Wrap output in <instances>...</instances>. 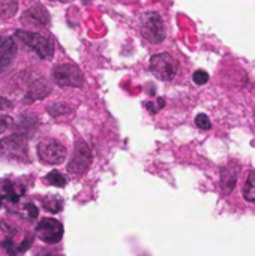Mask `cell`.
Segmentation results:
<instances>
[{
  "label": "cell",
  "mask_w": 255,
  "mask_h": 256,
  "mask_svg": "<svg viewBox=\"0 0 255 256\" xmlns=\"http://www.w3.org/2000/svg\"><path fill=\"white\" fill-rule=\"evenodd\" d=\"M14 38L20 40L29 51H33L41 60H50L54 56V40L48 34L29 30H15Z\"/></svg>",
  "instance_id": "obj_1"
},
{
  "label": "cell",
  "mask_w": 255,
  "mask_h": 256,
  "mask_svg": "<svg viewBox=\"0 0 255 256\" xmlns=\"http://www.w3.org/2000/svg\"><path fill=\"white\" fill-rule=\"evenodd\" d=\"M29 138L20 134H12L3 140H0V159L15 160L21 164H29Z\"/></svg>",
  "instance_id": "obj_2"
},
{
  "label": "cell",
  "mask_w": 255,
  "mask_h": 256,
  "mask_svg": "<svg viewBox=\"0 0 255 256\" xmlns=\"http://www.w3.org/2000/svg\"><path fill=\"white\" fill-rule=\"evenodd\" d=\"M141 36L150 44H161L167 36V28L162 16L156 10H146L140 16Z\"/></svg>",
  "instance_id": "obj_3"
},
{
  "label": "cell",
  "mask_w": 255,
  "mask_h": 256,
  "mask_svg": "<svg viewBox=\"0 0 255 256\" xmlns=\"http://www.w3.org/2000/svg\"><path fill=\"white\" fill-rule=\"evenodd\" d=\"M51 76L59 87H75L81 88L84 86V74L74 63L56 64L51 70Z\"/></svg>",
  "instance_id": "obj_4"
},
{
  "label": "cell",
  "mask_w": 255,
  "mask_h": 256,
  "mask_svg": "<svg viewBox=\"0 0 255 256\" xmlns=\"http://www.w3.org/2000/svg\"><path fill=\"white\" fill-rule=\"evenodd\" d=\"M149 68L155 78L161 81H171L179 70V62L170 52H159L150 57Z\"/></svg>",
  "instance_id": "obj_5"
},
{
  "label": "cell",
  "mask_w": 255,
  "mask_h": 256,
  "mask_svg": "<svg viewBox=\"0 0 255 256\" xmlns=\"http://www.w3.org/2000/svg\"><path fill=\"white\" fill-rule=\"evenodd\" d=\"M36 154L45 165H60L66 159V147L54 138H44L36 146Z\"/></svg>",
  "instance_id": "obj_6"
},
{
  "label": "cell",
  "mask_w": 255,
  "mask_h": 256,
  "mask_svg": "<svg viewBox=\"0 0 255 256\" xmlns=\"http://www.w3.org/2000/svg\"><path fill=\"white\" fill-rule=\"evenodd\" d=\"M92 159L93 156L90 147L83 140H78L74 146V153L71 156V160L68 162V172L74 176H83L90 168Z\"/></svg>",
  "instance_id": "obj_7"
},
{
  "label": "cell",
  "mask_w": 255,
  "mask_h": 256,
  "mask_svg": "<svg viewBox=\"0 0 255 256\" xmlns=\"http://www.w3.org/2000/svg\"><path fill=\"white\" fill-rule=\"evenodd\" d=\"M35 234H36V237H39V240H42L47 244H57L63 238L65 228H63L62 222H59L57 219L44 218L35 226Z\"/></svg>",
  "instance_id": "obj_8"
},
{
  "label": "cell",
  "mask_w": 255,
  "mask_h": 256,
  "mask_svg": "<svg viewBox=\"0 0 255 256\" xmlns=\"http://www.w3.org/2000/svg\"><path fill=\"white\" fill-rule=\"evenodd\" d=\"M20 20L24 24H32V26H39V27H45L50 24V14L47 10V8L41 3H35L30 8H27Z\"/></svg>",
  "instance_id": "obj_9"
},
{
  "label": "cell",
  "mask_w": 255,
  "mask_h": 256,
  "mask_svg": "<svg viewBox=\"0 0 255 256\" xmlns=\"http://www.w3.org/2000/svg\"><path fill=\"white\" fill-rule=\"evenodd\" d=\"M18 54V45L14 36H0V72L8 69Z\"/></svg>",
  "instance_id": "obj_10"
},
{
  "label": "cell",
  "mask_w": 255,
  "mask_h": 256,
  "mask_svg": "<svg viewBox=\"0 0 255 256\" xmlns=\"http://www.w3.org/2000/svg\"><path fill=\"white\" fill-rule=\"evenodd\" d=\"M26 194V186L20 183H14L9 178L0 180V207L5 201L17 204L21 196Z\"/></svg>",
  "instance_id": "obj_11"
},
{
  "label": "cell",
  "mask_w": 255,
  "mask_h": 256,
  "mask_svg": "<svg viewBox=\"0 0 255 256\" xmlns=\"http://www.w3.org/2000/svg\"><path fill=\"white\" fill-rule=\"evenodd\" d=\"M50 93H51V84L48 82V80L38 78V80H35L30 84L29 90L26 92V94L23 98V102L27 104V105L29 104H35V102L42 100L47 96H50Z\"/></svg>",
  "instance_id": "obj_12"
},
{
  "label": "cell",
  "mask_w": 255,
  "mask_h": 256,
  "mask_svg": "<svg viewBox=\"0 0 255 256\" xmlns=\"http://www.w3.org/2000/svg\"><path fill=\"white\" fill-rule=\"evenodd\" d=\"M38 126H39L38 117H35L32 114H21L18 118V123H17V132L15 134L24 135L26 138L30 140L35 135Z\"/></svg>",
  "instance_id": "obj_13"
},
{
  "label": "cell",
  "mask_w": 255,
  "mask_h": 256,
  "mask_svg": "<svg viewBox=\"0 0 255 256\" xmlns=\"http://www.w3.org/2000/svg\"><path fill=\"white\" fill-rule=\"evenodd\" d=\"M236 183H237V168H233V166L221 168L219 184H221L222 194H225V195L231 194L234 190V188H236Z\"/></svg>",
  "instance_id": "obj_14"
},
{
  "label": "cell",
  "mask_w": 255,
  "mask_h": 256,
  "mask_svg": "<svg viewBox=\"0 0 255 256\" xmlns=\"http://www.w3.org/2000/svg\"><path fill=\"white\" fill-rule=\"evenodd\" d=\"M242 196L246 202L255 204V170L248 172V177L242 189Z\"/></svg>",
  "instance_id": "obj_15"
},
{
  "label": "cell",
  "mask_w": 255,
  "mask_h": 256,
  "mask_svg": "<svg viewBox=\"0 0 255 256\" xmlns=\"http://www.w3.org/2000/svg\"><path fill=\"white\" fill-rule=\"evenodd\" d=\"M42 207L51 214H57L63 210V200L56 195H48L42 200Z\"/></svg>",
  "instance_id": "obj_16"
},
{
  "label": "cell",
  "mask_w": 255,
  "mask_h": 256,
  "mask_svg": "<svg viewBox=\"0 0 255 256\" xmlns=\"http://www.w3.org/2000/svg\"><path fill=\"white\" fill-rule=\"evenodd\" d=\"M18 12V2L15 0H0V20L12 18Z\"/></svg>",
  "instance_id": "obj_17"
},
{
  "label": "cell",
  "mask_w": 255,
  "mask_h": 256,
  "mask_svg": "<svg viewBox=\"0 0 255 256\" xmlns=\"http://www.w3.org/2000/svg\"><path fill=\"white\" fill-rule=\"evenodd\" d=\"M44 180H45L47 184L56 186V188H65V186L68 184V178H66L63 174H60L59 171H56V170L50 171V172L44 177Z\"/></svg>",
  "instance_id": "obj_18"
},
{
  "label": "cell",
  "mask_w": 255,
  "mask_h": 256,
  "mask_svg": "<svg viewBox=\"0 0 255 256\" xmlns=\"http://www.w3.org/2000/svg\"><path fill=\"white\" fill-rule=\"evenodd\" d=\"M72 110L68 104L65 102H54V104H50L47 106V112L51 116V117H60V116H66L69 114Z\"/></svg>",
  "instance_id": "obj_19"
},
{
  "label": "cell",
  "mask_w": 255,
  "mask_h": 256,
  "mask_svg": "<svg viewBox=\"0 0 255 256\" xmlns=\"http://www.w3.org/2000/svg\"><path fill=\"white\" fill-rule=\"evenodd\" d=\"M0 248L5 249V252L8 254V256H20L18 255V246L14 243V240L11 237L5 238L2 243H0Z\"/></svg>",
  "instance_id": "obj_20"
},
{
  "label": "cell",
  "mask_w": 255,
  "mask_h": 256,
  "mask_svg": "<svg viewBox=\"0 0 255 256\" xmlns=\"http://www.w3.org/2000/svg\"><path fill=\"white\" fill-rule=\"evenodd\" d=\"M192 81L197 84V86H204L207 81H209V74L203 69H197L194 74H192Z\"/></svg>",
  "instance_id": "obj_21"
},
{
  "label": "cell",
  "mask_w": 255,
  "mask_h": 256,
  "mask_svg": "<svg viewBox=\"0 0 255 256\" xmlns=\"http://www.w3.org/2000/svg\"><path fill=\"white\" fill-rule=\"evenodd\" d=\"M195 124H197V128H200L201 130H210V129H212L210 118H209L206 114H198V116L195 117Z\"/></svg>",
  "instance_id": "obj_22"
},
{
  "label": "cell",
  "mask_w": 255,
  "mask_h": 256,
  "mask_svg": "<svg viewBox=\"0 0 255 256\" xmlns=\"http://www.w3.org/2000/svg\"><path fill=\"white\" fill-rule=\"evenodd\" d=\"M33 242H35V236L33 234H27L26 238L18 244V255H23L24 252H27L33 246Z\"/></svg>",
  "instance_id": "obj_23"
},
{
  "label": "cell",
  "mask_w": 255,
  "mask_h": 256,
  "mask_svg": "<svg viewBox=\"0 0 255 256\" xmlns=\"http://www.w3.org/2000/svg\"><path fill=\"white\" fill-rule=\"evenodd\" d=\"M23 207H24V210L27 212V220H35V219H38L39 210H38V207H36L33 202H26Z\"/></svg>",
  "instance_id": "obj_24"
},
{
  "label": "cell",
  "mask_w": 255,
  "mask_h": 256,
  "mask_svg": "<svg viewBox=\"0 0 255 256\" xmlns=\"http://www.w3.org/2000/svg\"><path fill=\"white\" fill-rule=\"evenodd\" d=\"M15 124L12 117H0V135Z\"/></svg>",
  "instance_id": "obj_25"
},
{
  "label": "cell",
  "mask_w": 255,
  "mask_h": 256,
  "mask_svg": "<svg viewBox=\"0 0 255 256\" xmlns=\"http://www.w3.org/2000/svg\"><path fill=\"white\" fill-rule=\"evenodd\" d=\"M158 102H159L158 105H155V104H152V102H147V104H146V108L149 110V112H150V114H156V112H158V111L165 105V100H164L162 98H159V100H158Z\"/></svg>",
  "instance_id": "obj_26"
},
{
  "label": "cell",
  "mask_w": 255,
  "mask_h": 256,
  "mask_svg": "<svg viewBox=\"0 0 255 256\" xmlns=\"http://www.w3.org/2000/svg\"><path fill=\"white\" fill-rule=\"evenodd\" d=\"M12 106H14V102H12V100H9V99L5 98V96H0V111L9 110V108H12Z\"/></svg>",
  "instance_id": "obj_27"
},
{
  "label": "cell",
  "mask_w": 255,
  "mask_h": 256,
  "mask_svg": "<svg viewBox=\"0 0 255 256\" xmlns=\"http://www.w3.org/2000/svg\"><path fill=\"white\" fill-rule=\"evenodd\" d=\"M35 256H54V250H50V249H38Z\"/></svg>",
  "instance_id": "obj_28"
}]
</instances>
